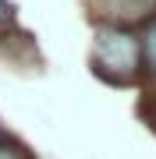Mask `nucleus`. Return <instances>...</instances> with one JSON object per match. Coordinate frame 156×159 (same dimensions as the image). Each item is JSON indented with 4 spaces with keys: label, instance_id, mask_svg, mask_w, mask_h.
I'll use <instances>...</instances> for the list:
<instances>
[{
    "label": "nucleus",
    "instance_id": "obj_1",
    "mask_svg": "<svg viewBox=\"0 0 156 159\" xmlns=\"http://www.w3.org/2000/svg\"><path fill=\"white\" fill-rule=\"evenodd\" d=\"M92 57H96V67L103 74L128 81L139 71V43H135V35H128L121 29H99Z\"/></svg>",
    "mask_w": 156,
    "mask_h": 159
},
{
    "label": "nucleus",
    "instance_id": "obj_3",
    "mask_svg": "<svg viewBox=\"0 0 156 159\" xmlns=\"http://www.w3.org/2000/svg\"><path fill=\"white\" fill-rule=\"evenodd\" d=\"M0 159H21V156H18L14 148H7V145H0Z\"/></svg>",
    "mask_w": 156,
    "mask_h": 159
},
{
    "label": "nucleus",
    "instance_id": "obj_2",
    "mask_svg": "<svg viewBox=\"0 0 156 159\" xmlns=\"http://www.w3.org/2000/svg\"><path fill=\"white\" fill-rule=\"evenodd\" d=\"M145 57H149L153 71H156V25H153V32H149V43H145Z\"/></svg>",
    "mask_w": 156,
    "mask_h": 159
},
{
    "label": "nucleus",
    "instance_id": "obj_4",
    "mask_svg": "<svg viewBox=\"0 0 156 159\" xmlns=\"http://www.w3.org/2000/svg\"><path fill=\"white\" fill-rule=\"evenodd\" d=\"M4 21H7V4L0 0V25H4Z\"/></svg>",
    "mask_w": 156,
    "mask_h": 159
}]
</instances>
